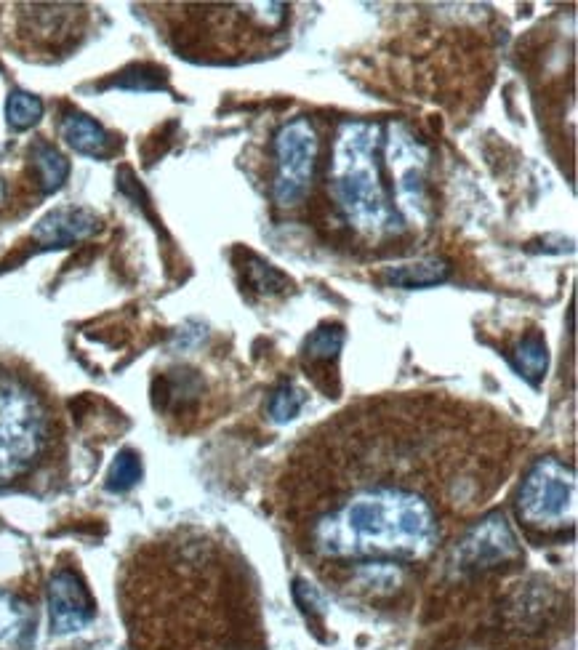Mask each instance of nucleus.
<instances>
[{
    "label": "nucleus",
    "mask_w": 578,
    "mask_h": 650,
    "mask_svg": "<svg viewBox=\"0 0 578 650\" xmlns=\"http://www.w3.org/2000/svg\"><path fill=\"white\" fill-rule=\"evenodd\" d=\"M142 477V461L134 451H120L118 459L112 461L110 472H107V488L112 493H123L128 488H134Z\"/></svg>",
    "instance_id": "a211bd4d"
},
{
    "label": "nucleus",
    "mask_w": 578,
    "mask_h": 650,
    "mask_svg": "<svg viewBox=\"0 0 578 650\" xmlns=\"http://www.w3.org/2000/svg\"><path fill=\"white\" fill-rule=\"evenodd\" d=\"M54 445V411L35 381L0 365V488L30 477Z\"/></svg>",
    "instance_id": "20e7f679"
},
{
    "label": "nucleus",
    "mask_w": 578,
    "mask_h": 650,
    "mask_svg": "<svg viewBox=\"0 0 578 650\" xmlns=\"http://www.w3.org/2000/svg\"><path fill=\"white\" fill-rule=\"evenodd\" d=\"M512 467L496 411L443 395L368 400L304 435L280 477L293 547L339 592L403 589Z\"/></svg>",
    "instance_id": "f257e3e1"
},
{
    "label": "nucleus",
    "mask_w": 578,
    "mask_h": 650,
    "mask_svg": "<svg viewBox=\"0 0 578 650\" xmlns=\"http://www.w3.org/2000/svg\"><path fill=\"white\" fill-rule=\"evenodd\" d=\"M6 118L8 126L19 128H32L43 118V102H40L35 94H27V91H14V94L8 96L6 102Z\"/></svg>",
    "instance_id": "f3484780"
},
{
    "label": "nucleus",
    "mask_w": 578,
    "mask_h": 650,
    "mask_svg": "<svg viewBox=\"0 0 578 650\" xmlns=\"http://www.w3.org/2000/svg\"><path fill=\"white\" fill-rule=\"evenodd\" d=\"M246 259V280L254 291H259V294H283V291L291 286V280H288L283 272L275 270L272 264L262 262L259 256L246 254Z\"/></svg>",
    "instance_id": "dca6fc26"
},
{
    "label": "nucleus",
    "mask_w": 578,
    "mask_h": 650,
    "mask_svg": "<svg viewBox=\"0 0 578 650\" xmlns=\"http://www.w3.org/2000/svg\"><path fill=\"white\" fill-rule=\"evenodd\" d=\"M30 160L35 171H38L40 187L43 192H56L67 182V174H70V163L64 158L62 152L56 150L54 144L48 142H35L30 150Z\"/></svg>",
    "instance_id": "ddd939ff"
},
{
    "label": "nucleus",
    "mask_w": 578,
    "mask_h": 650,
    "mask_svg": "<svg viewBox=\"0 0 578 650\" xmlns=\"http://www.w3.org/2000/svg\"><path fill=\"white\" fill-rule=\"evenodd\" d=\"M456 555H459L461 571H485V568H496L499 563L520 557V549H517V541L504 515L496 512L467 528V533L459 539Z\"/></svg>",
    "instance_id": "0eeeda50"
},
{
    "label": "nucleus",
    "mask_w": 578,
    "mask_h": 650,
    "mask_svg": "<svg viewBox=\"0 0 578 650\" xmlns=\"http://www.w3.org/2000/svg\"><path fill=\"white\" fill-rule=\"evenodd\" d=\"M112 86L128 88V91H155V88L166 86V70L152 67V64H134L126 72H120L118 78L112 80Z\"/></svg>",
    "instance_id": "6ab92c4d"
},
{
    "label": "nucleus",
    "mask_w": 578,
    "mask_h": 650,
    "mask_svg": "<svg viewBox=\"0 0 578 650\" xmlns=\"http://www.w3.org/2000/svg\"><path fill=\"white\" fill-rule=\"evenodd\" d=\"M304 397H301L299 389H293L291 384H283V387L272 395L270 400V413L275 421H288L299 413Z\"/></svg>",
    "instance_id": "aec40b11"
},
{
    "label": "nucleus",
    "mask_w": 578,
    "mask_h": 650,
    "mask_svg": "<svg viewBox=\"0 0 578 650\" xmlns=\"http://www.w3.org/2000/svg\"><path fill=\"white\" fill-rule=\"evenodd\" d=\"M3 198H6V182L0 179V203H3Z\"/></svg>",
    "instance_id": "412c9836"
},
{
    "label": "nucleus",
    "mask_w": 578,
    "mask_h": 650,
    "mask_svg": "<svg viewBox=\"0 0 578 650\" xmlns=\"http://www.w3.org/2000/svg\"><path fill=\"white\" fill-rule=\"evenodd\" d=\"M341 344H344V331L341 325H320L307 341H304V363L307 368H331V363L339 357Z\"/></svg>",
    "instance_id": "4468645a"
},
{
    "label": "nucleus",
    "mask_w": 578,
    "mask_h": 650,
    "mask_svg": "<svg viewBox=\"0 0 578 650\" xmlns=\"http://www.w3.org/2000/svg\"><path fill=\"white\" fill-rule=\"evenodd\" d=\"M62 136L64 142L70 144L75 152H80V155L104 158V155L110 152V134H107L94 118L83 115V112H70V115H64Z\"/></svg>",
    "instance_id": "9b49d317"
},
{
    "label": "nucleus",
    "mask_w": 578,
    "mask_h": 650,
    "mask_svg": "<svg viewBox=\"0 0 578 650\" xmlns=\"http://www.w3.org/2000/svg\"><path fill=\"white\" fill-rule=\"evenodd\" d=\"M576 475L555 456L539 459L523 477L517 493V515L531 531L555 533L573 528L576 520Z\"/></svg>",
    "instance_id": "39448f33"
},
{
    "label": "nucleus",
    "mask_w": 578,
    "mask_h": 650,
    "mask_svg": "<svg viewBox=\"0 0 578 650\" xmlns=\"http://www.w3.org/2000/svg\"><path fill=\"white\" fill-rule=\"evenodd\" d=\"M96 230H99V219L88 208H56L35 224L32 240L40 248H64L91 238Z\"/></svg>",
    "instance_id": "1a4fd4ad"
},
{
    "label": "nucleus",
    "mask_w": 578,
    "mask_h": 650,
    "mask_svg": "<svg viewBox=\"0 0 578 650\" xmlns=\"http://www.w3.org/2000/svg\"><path fill=\"white\" fill-rule=\"evenodd\" d=\"M163 611L128 616L150 650H267L248 565L224 541L184 533L158 547Z\"/></svg>",
    "instance_id": "f03ea898"
},
{
    "label": "nucleus",
    "mask_w": 578,
    "mask_h": 650,
    "mask_svg": "<svg viewBox=\"0 0 578 650\" xmlns=\"http://www.w3.org/2000/svg\"><path fill=\"white\" fill-rule=\"evenodd\" d=\"M427 147L392 123H344L328 163V195L349 230L371 246L427 219Z\"/></svg>",
    "instance_id": "7ed1b4c3"
},
{
    "label": "nucleus",
    "mask_w": 578,
    "mask_h": 650,
    "mask_svg": "<svg viewBox=\"0 0 578 650\" xmlns=\"http://www.w3.org/2000/svg\"><path fill=\"white\" fill-rule=\"evenodd\" d=\"M35 637V608L14 592H0V650H24Z\"/></svg>",
    "instance_id": "9d476101"
},
{
    "label": "nucleus",
    "mask_w": 578,
    "mask_h": 650,
    "mask_svg": "<svg viewBox=\"0 0 578 650\" xmlns=\"http://www.w3.org/2000/svg\"><path fill=\"white\" fill-rule=\"evenodd\" d=\"M451 278V264L445 259H421V262L389 267L381 280L395 288H429Z\"/></svg>",
    "instance_id": "f8f14e48"
},
{
    "label": "nucleus",
    "mask_w": 578,
    "mask_h": 650,
    "mask_svg": "<svg viewBox=\"0 0 578 650\" xmlns=\"http://www.w3.org/2000/svg\"><path fill=\"white\" fill-rule=\"evenodd\" d=\"M515 365L525 379L539 384L544 371H547V344H544V339H541L539 333H531V336H525V339L517 344Z\"/></svg>",
    "instance_id": "2eb2a0df"
},
{
    "label": "nucleus",
    "mask_w": 578,
    "mask_h": 650,
    "mask_svg": "<svg viewBox=\"0 0 578 650\" xmlns=\"http://www.w3.org/2000/svg\"><path fill=\"white\" fill-rule=\"evenodd\" d=\"M317 150L320 139L309 118H296L280 128L272 139V158H275V174H272V200L280 208L299 206L307 198L312 179H315Z\"/></svg>",
    "instance_id": "423d86ee"
},
{
    "label": "nucleus",
    "mask_w": 578,
    "mask_h": 650,
    "mask_svg": "<svg viewBox=\"0 0 578 650\" xmlns=\"http://www.w3.org/2000/svg\"><path fill=\"white\" fill-rule=\"evenodd\" d=\"M48 611H51V629L56 635L80 632L94 619V600L88 595L86 584L70 568L56 571L48 581Z\"/></svg>",
    "instance_id": "6e6552de"
}]
</instances>
